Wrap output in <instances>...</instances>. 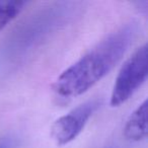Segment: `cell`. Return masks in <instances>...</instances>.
Masks as SVG:
<instances>
[{
    "label": "cell",
    "instance_id": "6",
    "mask_svg": "<svg viewBox=\"0 0 148 148\" xmlns=\"http://www.w3.org/2000/svg\"><path fill=\"white\" fill-rule=\"evenodd\" d=\"M10 143L7 141H1L0 142V148H9Z\"/></svg>",
    "mask_w": 148,
    "mask_h": 148
},
{
    "label": "cell",
    "instance_id": "1",
    "mask_svg": "<svg viewBox=\"0 0 148 148\" xmlns=\"http://www.w3.org/2000/svg\"><path fill=\"white\" fill-rule=\"evenodd\" d=\"M135 34V25L130 23L99 42L60 74L53 84L56 95L71 99L89 90L108 75L122 59Z\"/></svg>",
    "mask_w": 148,
    "mask_h": 148
},
{
    "label": "cell",
    "instance_id": "3",
    "mask_svg": "<svg viewBox=\"0 0 148 148\" xmlns=\"http://www.w3.org/2000/svg\"><path fill=\"white\" fill-rule=\"evenodd\" d=\"M99 101L97 99L88 101L73 109L66 115L57 119L51 127V137L58 145H66L73 141L82 132L89 119L93 115Z\"/></svg>",
    "mask_w": 148,
    "mask_h": 148
},
{
    "label": "cell",
    "instance_id": "5",
    "mask_svg": "<svg viewBox=\"0 0 148 148\" xmlns=\"http://www.w3.org/2000/svg\"><path fill=\"white\" fill-rule=\"evenodd\" d=\"M25 4L23 1L0 0V31L16 18L23 9Z\"/></svg>",
    "mask_w": 148,
    "mask_h": 148
},
{
    "label": "cell",
    "instance_id": "4",
    "mask_svg": "<svg viewBox=\"0 0 148 148\" xmlns=\"http://www.w3.org/2000/svg\"><path fill=\"white\" fill-rule=\"evenodd\" d=\"M147 101H144L130 115L124 127V136L128 141L139 142L147 137Z\"/></svg>",
    "mask_w": 148,
    "mask_h": 148
},
{
    "label": "cell",
    "instance_id": "2",
    "mask_svg": "<svg viewBox=\"0 0 148 148\" xmlns=\"http://www.w3.org/2000/svg\"><path fill=\"white\" fill-rule=\"evenodd\" d=\"M148 74L147 45L139 47L122 66L111 95L112 107H120L145 82Z\"/></svg>",
    "mask_w": 148,
    "mask_h": 148
}]
</instances>
